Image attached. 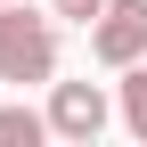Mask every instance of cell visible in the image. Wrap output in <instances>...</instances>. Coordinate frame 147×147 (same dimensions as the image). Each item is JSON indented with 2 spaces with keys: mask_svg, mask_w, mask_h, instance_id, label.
Segmentation results:
<instances>
[{
  "mask_svg": "<svg viewBox=\"0 0 147 147\" xmlns=\"http://www.w3.org/2000/svg\"><path fill=\"white\" fill-rule=\"evenodd\" d=\"M115 115H123V106H115V90H106V82H49V139L90 147Z\"/></svg>",
  "mask_w": 147,
  "mask_h": 147,
  "instance_id": "2",
  "label": "cell"
},
{
  "mask_svg": "<svg viewBox=\"0 0 147 147\" xmlns=\"http://www.w3.org/2000/svg\"><path fill=\"white\" fill-rule=\"evenodd\" d=\"M49 139V106H0V147H41Z\"/></svg>",
  "mask_w": 147,
  "mask_h": 147,
  "instance_id": "5",
  "label": "cell"
},
{
  "mask_svg": "<svg viewBox=\"0 0 147 147\" xmlns=\"http://www.w3.org/2000/svg\"><path fill=\"white\" fill-rule=\"evenodd\" d=\"M90 57L106 74H123V65L147 57V0H106L98 25H90Z\"/></svg>",
  "mask_w": 147,
  "mask_h": 147,
  "instance_id": "3",
  "label": "cell"
},
{
  "mask_svg": "<svg viewBox=\"0 0 147 147\" xmlns=\"http://www.w3.org/2000/svg\"><path fill=\"white\" fill-rule=\"evenodd\" d=\"M115 106H123V131L147 147V57H139V65H123V82H115Z\"/></svg>",
  "mask_w": 147,
  "mask_h": 147,
  "instance_id": "4",
  "label": "cell"
},
{
  "mask_svg": "<svg viewBox=\"0 0 147 147\" xmlns=\"http://www.w3.org/2000/svg\"><path fill=\"white\" fill-rule=\"evenodd\" d=\"M49 8H57V25H82V33H90V25H98V8H106V0H49Z\"/></svg>",
  "mask_w": 147,
  "mask_h": 147,
  "instance_id": "6",
  "label": "cell"
},
{
  "mask_svg": "<svg viewBox=\"0 0 147 147\" xmlns=\"http://www.w3.org/2000/svg\"><path fill=\"white\" fill-rule=\"evenodd\" d=\"M57 57H65V25H57V8L0 0V82H16V90L57 82Z\"/></svg>",
  "mask_w": 147,
  "mask_h": 147,
  "instance_id": "1",
  "label": "cell"
}]
</instances>
